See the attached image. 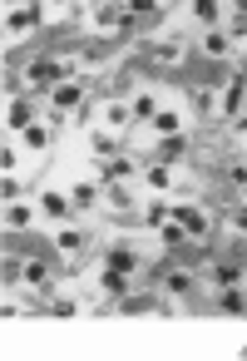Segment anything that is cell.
Returning a JSON list of instances; mask_svg holds the SVG:
<instances>
[{"mask_svg":"<svg viewBox=\"0 0 247 361\" xmlns=\"http://www.w3.org/2000/svg\"><path fill=\"white\" fill-rule=\"evenodd\" d=\"M70 79V65H59V60H35L25 70V84L30 89H50V84H65Z\"/></svg>","mask_w":247,"mask_h":361,"instance_id":"cell-1","label":"cell"},{"mask_svg":"<svg viewBox=\"0 0 247 361\" xmlns=\"http://www.w3.org/2000/svg\"><path fill=\"white\" fill-rule=\"evenodd\" d=\"M242 99H247V75L227 79V94H223V114H227V119H232V114H242Z\"/></svg>","mask_w":247,"mask_h":361,"instance_id":"cell-2","label":"cell"},{"mask_svg":"<svg viewBox=\"0 0 247 361\" xmlns=\"http://www.w3.org/2000/svg\"><path fill=\"white\" fill-rule=\"evenodd\" d=\"M242 282H247V272H242L237 263H218V268H213V287H218V292H223V287H242Z\"/></svg>","mask_w":247,"mask_h":361,"instance_id":"cell-3","label":"cell"},{"mask_svg":"<svg viewBox=\"0 0 247 361\" xmlns=\"http://www.w3.org/2000/svg\"><path fill=\"white\" fill-rule=\"evenodd\" d=\"M80 99H84V84L80 79H65V84L54 89V109H75Z\"/></svg>","mask_w":247,"mask_h":361,"instance_id":"cell-4","label":"cell"},{"mask_svg":"<svg viewBox=\"0 0 247 361\" xmlns=\"http://www.w3.org/2000/svg\"><path fill=\"white\" fill-rule=\"evenodd\" d=\"M104 263H109V268H119V272H134V268H139V257H134V247H109V252H104Z\"/></svg>","mask_w":247,"mask_h":361,"instance_id":"cell-5","label":"cell"},{"mask_svg":"<svg viewBox=\"0 0 247 361\" xmlns=\"http://www.w3.org/2000/svg\"><path fill=\"white\" fill-rule=\"evenodd\" d=\"M35 20H40V10H35V6H20V10H10V20H6V25L20 35V30H35Z\"/></svg>","mask_w":247,"mask_h":361,"instance_id":"cell-6","label":"cell"},{"mask_svg":"<svg viewBox=\"0 0 247 361\" xmlns=\"http://www.w3.org/2000/svg\"><path fill=\"white\" fill-rule=\"evenodd\" d=\"M70 203H75V198H65V193H45V198H40V208H45L50 218H65V213H70Z\"/></svg>","mask_w":247,"mask_h":361,"instance_id":"cell-7","label":"cell"},{"mask_svg":"<svg viewBox=\"0 0 247 361\" xmlns=\"http://www.w3.org/2000/svg\"><path fill=\"white\" fill-rule=\"evenodd\" d=\"M25 282H30V287H40V292L50 287V268L40 263V257H30V263H25Z\"/></svg>","mask_w":247,"mask_h":361,"instance_id":"cell-8","label":"cell"},{"mask_svg":"<svg viewBox=\"0 0 247 361\" xmlns=\"http://www.w3.org/2000/svg\"><path fill=\"white\" fill-rule=\"evenodd\" d=\"M129 119H134V109H129V105H104V124H109V129H123Z\"/></svg>","mask_w":247,"mask_h":361,"instance_id":"cell-9","label":"cell"},{"mask_svg":"<svg viewBox=\"0 0 247 361\" xmlns=\"http://www.w3.org/2000/svg\"><path fill=\"white\" fill-rule=\"evenodd\" d=\"M104 292L123 297V292H129V272H119V268H104Z\"/></svg>","mask_w":247,"mask_h":361,"instance_id":"cell-10","label":"cell"},{"mask_svg":"<svg viewBox=\"0 0 247 361\" xmlns=\"http://www.w3.org/2000/svg\"><path fill=\"white\" fill-rule=\"evenodd\" d=\"M154 129H158V134L168 139V134H178V129H183V119H178L173 109H158V114H154Z\"/></svg>","mask_w":247,"mask_h":361,"instance_id":"cell-11","label":"cell"},{"mask_svg":"<svg viewBox=\"0 0 247 361\" xmlns=\"http://www.w3.org/2000/svg\"><path fill=\"white\" fill-rule=\"evenodd\" d=\"M168 292H178V297L193 292V272H188V268H173V272H168Z\"/></svg>","mask_w":247,"mask_h":361,"instance_id":"cell-12","label":"cell"},{"mask_svg":"<svg viewBox=\"0 0 247 361\" xmlns=\"http://www.w3.org/2000/svg\"><path fill=\"white\" fill-rule=\"evenodd\" d=\"M104 178H109V183H119V178H134V164H129V159H109V164H104Z\"/></svg>","mask_w":247,"mask_h":361,"instance_id":"cell-13","label":"cell"},{"mask_svg":"<svg viewBox=\"0 0 247 361\" xmlns=\"http://www.w3.org/2000/svg\"><path fill=\"white\" fill-rule=\"evenodd\" d=\"M6 119H10V129H30V105H25V99H15Z\"/></svg>","mask_w":247,"mask_h":361,"instance_id":"cell-14","label":"cell"},{"mask_svg":"<svg viewBox=\"0 0 247 361\" xmlns=\"http://www.w3.org/2000/svg\"><path fill=\"white\" fill-rule=\"evenodd\" d=\"M183 238H188V228H183L178 218H173V223H163V247H183Z\"/></svg>","mask_w":247,"mask_h":361,"instance_id":"cell-15","label":"cell"},{"mask_svg":"<svg viewBox=\"0 0 247 361\" xmlns=\"http://www.w3.org/2000/svg\"><path fill=\"white\" fill-rule=\"evenodd\" d=\"M227 45H232V40H227V35H218V30H213V35L203 40V49H208L213 60H223V55H227Z\"/></svg>","mask_w":247,"mask_h":361,"instance_id":"cell-16","label":"cell"},{"mask_svg":"<svg viewBox=\"0 0 247 361\" xmlns=\"http://www.w3.org/2000/svg\"><path fill=\"white\" fill-rule=\"evenodd\" d=\"M70 198L80 203V208H89V203L99 198V188H94V183H75V188H70Z\"/></svg>","mask_w":247,"mask_h":361,"instance_id":"cell-17","label":"cell"},{"mask_svg":"<svg viewBox=\"0 0 247 361\" xmlns=\"http://www.w3.org/2000/svg\"><path fill=\"white\" fill-rule=\"evenodd\" d=\"M45 144H50V129L45 124H30L25 129V148H45Z\"/></svg>","mask_w":247,"mask_h":361,"instance_id":"cell-18","label":"cell"},{"mask_svg":"<svg viewBox=\"0 0 247 361\" xmlns=\"http://www.w3.org/2000/svg\"><path fill=\"white\" fill-rule=\"evenodd\" d=\"M193 15H198L203 25H213V20H218V0H193Z\"/></svg>","mask_w":247,"mask_h":361,"instance_id":"cell-19","label":"cell"},{"mask_svg":"<svg viewBox=\"0 0 247 361\" xmlns=\"http://www.w3.org/2000/svg\"><path fill=\"white\" fill-rule=\"evenodd\" d=\"M54 243H59V252H80V247H84V238H80L75 228H65V233H59Z\"/></svg>","mask_w":247,"mask_h":361,"instance_id":"cell-20","label":"cell"},{"mask_svg":"<svg viewBox=\"0 0 247 361\" xmlns=\"http://www.w3.org/2000/svg\"><path fill=\"white\" fill-rule=\"evenodd\" d=\"M123 10L139 20V15H154V10H158V0H123Z\"/></svg>","mask_w":247,"mask_h":361,"instance_id":"cell-21","label":"cell"},{"mask_svg":"<svg viewBox=\"0 0 247 361\" xmlns=\"http://www.w3.org/2000/svg\"><path fill=\"white\" fill-rule=\"evenodd\" d=\"M178 153H183V139H178V134H168V144L158 148V164H168V159H178Z\"/></svg>","mask_w":247,"mask_h":361,"instance_id":"cell-22","label":"cell"},{"mask_svg":"<svg viewBox=\"0 0 247 361\" xmlns=\"http://www.w3.org/2000/svg\"><path fill=\"white\" fill-rule=\"evenodd\" d=\"M144 223L163 228V223H168V203H149V213H144Z\"/></svg>","mask_w":247,"mask_h":361,"instance_id":"cell-23","label":"cell"},{"mask_svg":"<svg viewBox=\"0 0 247 361\" xmlns=\"http://www.w3.org/2000/svg\"><path fill=\"white\" fill-rule=\"evenodd\" d=\"M154 114H158V109H154V99H149V94H139V99H134V119H154Z\"/></svg>","mask_w":247,"mask_h":361,"instance_id":"cell-24","label":"cell"},{"mask_svg":"<svg viewBox=\"0 0 247 361\" xmlns=\"http://www.w3.org/2000/svg\"><path fill=\"white\" fill-rule=\"evenodd\" d=\"M6 223H10V228H25V223H30V213L20 208V203H10V208H6Z\"/></svg>","mask_w":247,"mask_h":361,"instance_id":"cell-25","label":"cell"},{"mask_svg":"<svg viewBox=\"0 0 247 361\" xmlns=\"http://www.w3.org/2000/svg\"><path fill=\"white\" fill-rule=\"evenodd\" d=\"M149 183H154V188H168V164H154V169H149Z\"/></svg>","mask_w":247,"mask_h":361,"instance_id":"cell-26","label":"cell"},{"mask_svg":"<svg viewBox=\"0 0 247 361\" xmlns=\"http://www.w3.org/2000/svg\"><path fill=\"white\" fill-rule=\"evenodd\" d=\"M232 228H237V233H247V208H232Z\"/></svg>","mask_w":247,"mask_h":361,"instance_id":"cell-27","label":"cell"},{"mask_svg":"<svg viewBox=\"0 0 247 361\" xmlns=\"http://www.w3.org/2000/svg\"><path fill=\"white\" fill-rule=\"evenodd\" d=\"M237 15H242V20H247V0H237Z\"/></svg>","mask_w":247,"mask_h":361,"instance_id":"cell-28","label":"cell"},{"mask_svg":"<svg viewBox=\"0 0 247 361\" xmlns=\"http://www.w3.org/2000/svg\"><path fill=\"white\" fill-rule=\"evenodd\" d=\"M237 124H242V129H247V114H237Z\"/></svg>","mask_w":247,"mask_h":361,"instance_id":"cell-29","label":"cell"}]
</instances>
